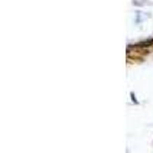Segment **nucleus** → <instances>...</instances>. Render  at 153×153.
<instances>
[]
</instances>
